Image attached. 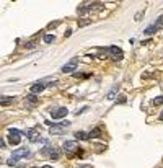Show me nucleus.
Segmentation results:
<instances>
[{"instance_id": "nucleus-1", "label": "nucleus", "mask_w": 163, "mask_h": 168, "mask_svg": "<svg viewBox=\"0 0 163 168\" xmlns=\"http://www.w3.org/2000/svg\"><path fill=\"white\" fill-rule=\"evenodd\" d=\"M21 131L18 129H10V134H8V141L11 145H18L20 142H21Z\"/></svg>"}, {"instance_id": "nucleus-2", "label": "nucleus", "mask_w": 163, "mask_h": 168, "mask_svg": "<svg viewBox=\"0 0 163 168\" xmlns=\"http://www.w3.org/2000/svg\"><path fill=\"white\" fill-rule=\"evenodd\" d=\"M69 126H70V122H69V121H64V122L55 124V126L51 127V135H59V134H62Z\"/></svg>"}, {"instance_id": "nucleus-3", "label": "nucleus", "mask_w": 163, "mask_h": 168, "mask_svg": "<svg viewBox=\"0 0 163 168\" xmlns=\"http://www.w3.org/2000/svg\"><path fill=\"white\" fill-rule=\"evenodd\" d=\"M77 65H78V57H74V59H70L67 64L62 65V72L64 74H70V72H74L75 69H77Z\"/></svg>"}, {"instance_id": "nucleus-4", "label": "nucleus", "mask_w": 163, "mask_h": 168, "mask_svg": "<svg viewBox=\"0 0 163 168\" xmlns=\"http://www.w3.org/2000/svg\"><path fill=\"white\" fill-rule=\"evenodd\" d=\"M62 149L65 154H69V155H72L74 152H78V142H72V141H67V142H64V145H62Z\"/></svg>"}, {"instance_id": "nucleus-5", "label": "nucleus", "mask_w": 163, "mask_h": 168, "mask_svg": "<svg viewBox=\"0 0 163 168\" xmlns=\"http://www.w3.org/2000/svg\"><path fill=\"white\" fill-rule=\"evenodd\" d=\"M67 113H69V109L67 108H54V109H51V116H52V119H61V118H65Z\"/></svg>"}, {"instance_id": "nucleus-6", "label": "nucleus", "mask_w": 163, "mask_h": 168, "mask_svg": "<svg viewBox=\"0 0 163 168\" xmlns=\"http://www.w3.org/2000/svg\"><path fill=\"white\" fill-rule=\"evenodd\" d=\"M108 52L113 55V59H116V61H121L122 57H124V52H122V49H119L118 46H111L108 49Z\"/></svg>"}, {"instance_id": "nucleus-7", "label": "nucleus", "mask_w": 163, "mask_h": 168, "mask_svg": "<svg viewBox=\"0 0 163 168\" xmlns=\"http://www.w3.org/2000/svg\"><path fill=\"white\" fill-rule=\"evenodd\" d=\"M42 154H44V155H49L52 160H57L59 158V152L55 150V147H52V145H46L44 149H42Z\"/></svg>"}, {"instance_id": "nucleus-8", "label": "nucleus", "mask_w": 163, "mask_h": 168, "mask_svg": "<svg viewBox=\"0 0 163 168\" xmlns=\"http://www.w3.org/2000/svg\"><path fill=\"white\" fill-rule=\"evenodd\" d=\"M26 134H28V139H30L31 142H42L41 134H39V131H38V129H30Z\"/></svg>"}, {"instance_id": "nucleus-9", "label": "nucleus", "mask_w": 163, "mask_h": 168, "mask_svg": "<svg viewBox=\"0 0 163 168\" xmlns=\"http://www.w3.org/2000/svg\"><path fill=\"white\" fill-rule=\"evenodd\" d=\"M30 155H31L30 149H26V147H23V149H17V150H15L11 157H15V158H26V157H30Z\"/></svg>"}, {"instance_id": "nucleus-10", "label": "nucleus", "mask_w": 163, "mask_h": 168, "mask_svg": "<svg viewBox=\"0 0 163 168\" xmlns=\"http://www.w3.org/2000/svg\"><path fill=\"white\" fill-rule=\"evenodd\" d=\"M44 88H46V85H44V83H42V82H38V83H34V85H31L30 91H31L33 95H36V93H41V91L44 90Z\"/></svg>"}, {"instance_id": "nucleus-11", "label": "nucleus", "mask_w": 163, "mask_h": 168, "mask_svg": "<svg viewBox=\"0 0 163 168\" xmlns=\"http://www.w3.org/2000/svg\"><path fill=\"white\" fill-rule=\"evenodd\" d=\"M75 137H77L78 141H86V139H90V134L83 132V131H77V132H75Z\"/></svg>"}, {"instance_id": "nucleus-12", "label": "nucleus", "mask_w": 163, "mask_h": 168, "mask_svg": "<svg viewBox=\"0 0 163 168\" xmlns=\"http://www.w3.org/2000/svg\"><path fill=\"white\" fill-rule=\"evenodd\" d=\"M13 101H15L13 97H2V100H0V105L7 106V105H10V103H13Z\"/></svg>"}, {"instance_id": "nucleus-13", "label": "nucleus", "mask_w": 163, "mask_h": 168, "mask_svg": "<svg viewBox=\"0 0 163 168\" xmlns=\"http://www.w3.org/2000/svg\"><path fill=\"white\" fill-rule=\"evenodd\" d=\"M26 100H28V101H30V103H31V105H36V103L39 101V100H38L36 97H34V95H33V93H31V95H28V97H26Z\"/></svg>"}, {"instance_id": "nucleus-14", "label": "nucleus", "mask_w": 163, "mask_h": 168, "mask_svg": "<svg viewBox=\"0 0 163 168\" xmlns=\"http://www.w3.org/2000/svg\"><path fill=\"white\" fill-rule=\"evenodd\" d=\"M116 91H118V87H114V88L108 93V97H106V98H108V100H114V98H116Z\"/></svg>"}, {"instance_id": "nucleus-15", "label": "nucleus", "mask_w": 163, "mask_h": 168, "mask_svg": "<svg viewBox=\"0 0 163 168\" xmlns=\"http://www.w3.org/2000/svg\"><path fill=\"white\" fill-rule=\"evenodd\" d=\"M100 135H101V129H98V127L90 132V137H100Z\"/></svg>"}, {"instance_id": "nucleus-16", "label": "nucleus", "mask_w": 163, "mask_h": 168, "mask_svg": "<svg viewBox=\"0 0 163 168\" xmlns=\"http://www.w3.org/2000/svg\"><path fill=\"white\" fill-rule=\"evenodd\" d=\"M155 26H157V30L163 28V15H161V17H158V20L155 21Z\"/></svg>"}, {"instance_id": "nucleus-17", "label": "nucleus", "mask_w": 163, "mask_h": 168, "mask_svg": "<svg viewBox=\"0 0 163 168\" xmlns=\"http://www.w3.org/2000/svg\"><path fill=\"white\" fill-rule=\"evenodd\" d=\"M155 31H157V26H149V28H147V30H145V34H152V33H155Z\"/></svg>"}, {"instance_id": "nucleus-18", "label": "nucleus", "mask_w": 163, "mask_h": 168, "mask_svg": "<svg viewBox=\"0 0 163 168\" xmlns=\"http://www.w3.org/2000/svg\"><path fill=\"white\" fill-rule=\"evenodd\" d=\"M54 39H55L54 34H46V36H44V43H52Z\"/></svg>"}, {"instance_id": "nucleus-19", "label": "nucleus", "mask_w": 163, "mask_h": 168, "mask_svg": "<svg viewBox=\"0 0 163 168\" xmlns=\"http://www.w3.org/2000/svg\"><path fill=\"white\" fill-rule=\"evenodd\" d=\"M34 46H36V39H31V41L26 43V49H31V47H34Z\"/></svg>"}, {"instance_id": "nucleus-20", "label": "nucleus", "mask_w": 163, "mask_h": 168, "mask_svg": "<svg viewBox=\"0 0 163 168\" xmlns=\"http://www.w3.org/2000/svg\"><path fill=\"white\" fill-rule=\"evenodd\" d=\"M153 105H163V97H157V98H153Z\"/></svg>"}, {"instance_id": "nucleus-21", "label": "nucleus", "mask_w": 163, "mask_h": 168, "mask_svg": "<svg viewBox=\"0 0 163 168\" xmlns=\"http://www.w3.org/2000/svg\"><path fill=\"white\" fill-rule=\"evenodd\" d=\"M91 23V20H82V21H78V26H86V25H90Z\"/></svg>"}, {"instance_id": "nucleus-22", "label": "nucleus", "mask_w": 163, "mask_h": 168, "mask_svg": "<svg viewBox=\"0 0 163 168\" xmlns=\"http://www.w3.org/2000/svg\"><path fill=\"white\" fill-rule=\"evenodd\" d=\"M17 162H18V158L10 157V158H8V162H7V163H8V165H17Z\"/></svg>"}, {"instance_id": "nucleus-23", "label": "nucleus", "mask_w": 163, "mask_h": 168, "mask_svg": "<svg viewBox=\"0 0 163 168\" xmlns=\"http://www.w3.org/2000/svg\"><path fill=\"white\" fill-rule=\"evenodd\" d=\"M118 103H126V97H124V95H121V98H119Z\"/></svg>"}, {"instance_id": "nucleus-24", "label": "nucleus", "mask_w": 163, "mask_h": 168, "mask_svg": "<svg viewBox=\"0 0 163 168\" xmlns=\"http://www.w3.org/2000/svg\"><path fill=\"white\" fill-rule=\"evenodd\" d=\"M57 25H59V21H55V23H51V25H49V28H55Z\"/></svg>"}, {"instance_id": "nucleus-25", "label": "nucleus", "mask_w": 163, "mask_h": 168, "mask_svg": "<svg viewBox=\"0 0 163 168\" xmlns=\"http://www.w3.org/2000/svg\"><path fill=\"white\" fill-rule=\"evenodd\" d=\"M160 121H163V113L160 114Z\"/></svg>"}, {"instance_id": "nucleus-26", "label": "nucleus", "mask_w": 163, "mask_h": 168, "mask_svg": "<svg viewBox=\"0 0 163 168\" xmlns=\"http://www.w3.org/2000/svg\"><path fill=\"white\" fill-rule=\"evenodd\" d=\"M42 168H52V166H49V165H44V166H42Z\"/></svg>"}]
</instances>
